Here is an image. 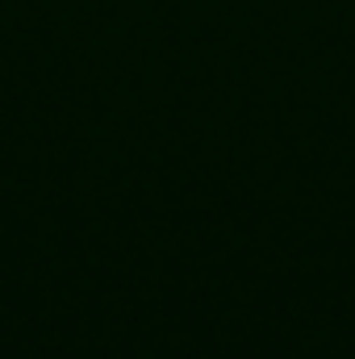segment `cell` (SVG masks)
<instances>
[]
</instances>
